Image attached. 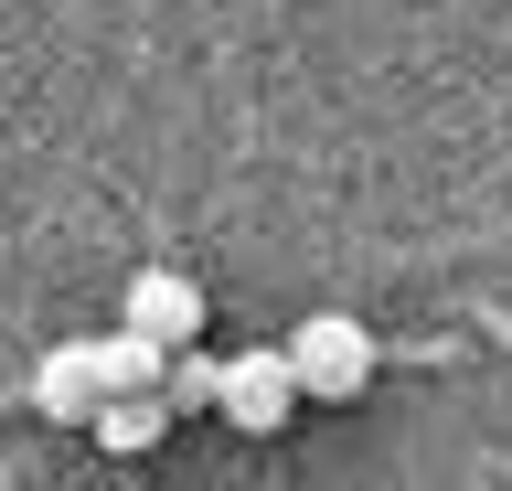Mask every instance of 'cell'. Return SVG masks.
I'll return each instance as SVG.
<instances>
[{"instance_id": "1", "label": "cell", "mask_w": 512, "mask_h": 491, "mask_svg": "<svg viewBox=\"0 0 512 491\" xmlns=\"http://www.w3.org/2000/svg\"><path fill=\"white\" fill-rule=\"evenodd\" d=\"M288 374H299V395H320V406H352L363 395V374H374V331L352 321V310H310V321L278 342Z\"/></svg>"}, {"instance_id": "2", "label": "cell", "mask_w": 512, "mask_h": 491, "mask_svg": "<svg viewBox=\"0 0 512 491\" xmlns=\"http://www.w3.org/2000/svg\"><path fill=\"white\" fill-rule=\"evenodd\" d=\"M214 417H224V427H246V438H278V427L299 417V374H288V353H224Z\"/></svg>"}, {"instance_id": "3", "label": "cell", "mask_w": 512, "mask_h": 491, "mask_svg": "<svg viewBox=\"0 0 512 491\" xmlns=\"http://www.w3.org/2000/svg\"><path fill=\"white\" fill-rule=\"evenodd\" d=\"M118 331H139V342H160V353H182L192 331H203V289H192L182 267H139L118 299Z\"/></svg>"}, {"instance_id": "4", "label": "cell", "mask_w": 512, "mask_h": 491, "mask_svg": "<svg viewBox=\"0 0 512 491\" xmlns=\"http://www.w3.org/2000/svg\"><path fill=\"white\" fill-rule=\"evenodd\" d=\"M96 406H107V385H96V342H54V353L32 363V417L86 427Z\"/></svg>"}, {"instance_id": "5", "label": "cell", "mask_w": 512, "mask_h": 491, "mask_svg": "<svg viewBox=\"0 0 512 491\" xmlns=\"http://www.w3.org/2000/svg\"><path fill=\"white\" fill-rule=\"evenodd\" d=\"M86 427H96V449H107V459H150L160 427H171V406H160V395H107Z\"/></svg>"}, {"instance_id": "6", "label": "cell", "mask_w": 512, "mask_h": 491, "mask_svg": "<svg viewBox=\"0 0 512 491\" xmlns=\"http://www.w3.org/2000/svg\"><path fill=\"white\" fill-rule=\"evenodd\" d=\"M160 342H139V331H107V342H96V385L107 395H160Z\"/></svg>"}, {"instance_id": "7", "label": "cell", "mask_w": 512, "mask_h": 491, "mask_svg": "<svg viewBox=\"0 0 512 491\" xmlns=\"http://www.w3.org/2000/svg\"><path fill=\"white\" fill-rule=\"evenodd\" d=\"M214 385H224V353H171L160 363V406H171V417H192V406H214Z\"/></svg>"}]
</instances>
